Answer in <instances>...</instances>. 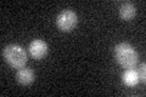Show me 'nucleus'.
I'll list each match as a JSON object with an SVG mask.
<instances>
[{
  "instance_id": "obj_1",
  "label": "nucleus",
  "mask_w": 146,
  "mask_h": 97,
  "mask_svg": "<svg viewBox=\"0 0 146 97\" xmlns=\"http://www.w3.org/2000/svg\"><path fill=\"white\" fill-rule=\"evenodd\" d=\"M115 59L117 63L122 66L123 68H134L139 61V55L135 51V49L131 45L127 44V43H121L116 45L115 50Z\"/></svg>"
},
{
  "instance_id": "obj_2",
  "label": "nucleus",
  "mask_w": 146,
  "mask_h": 97,
  "mask_svg": "<svg viewBox=\"0 0 146 97\" xmlns=\"http://www.w3.org/2000/svg\"><path fill=\"white\" fill-rule=\"evenodd\" d=\"M5 61L10 64L12 68L20 69L23 68L27 63V53L23 48L20 45H9L3 51Z\"/></svg>"
},
{
  "instance_id": "obj_3",
  "label": "nucleus",
  "mask_w": 146,
  "mask_h": 97,
  "mask_svg": "<svg viewBox=\"0 0 146 97\" xmlns=\"http://www.w3.org/2000/svg\"><path fill=\"white\" fill-rule=\"evenodd\" d=\"M78 17L77 13L72 10H63L56 17V26L62 32H70L77 26Z\"/></svg>"
},
{
  "instance_id": "obj_4",
  "label": "nucleus",
  "mask_w": 146,
  "mask_h": 97,
  "mask_svg": "<svg viewBox=\"0 0 146 97\" xmlns=\"http://www.w3.org/2000/svg\"><path fill=\"white\" fill-rule=\"evenodd\" d=\"M29 53L32 57H34L35 59H40L46 56L48 53V45L44 40L35 39L29 44Z\"/></svg>"
},
{
  "instance_id": "obj_5",
  "label": "nucleus",
  "mask_w": 146,
  "mask_h": 97,
  "mask_svg": "<svg viewBox=\"0 0 146 97\" xmlns=\"http://www.w3.org/2000/svg\"><path fill=\"white\" fill-rule=\"evenodd\" d=\"M16 79L22 85H29L34 81V72L29 68H20L16 73Z\"/></svg>"
},
{
  "instance_id": "obj_6",
  "label": "nucleus",
  "mask_w": 146,
  "mask_h": 97,
  "mask_svg": "<svg viewBox=\"0 0 146 97\" xmlns=\"http://www.w3.org/2000/svg\"><path fill=\"white\" fill-rule=\"evenodd\" d=\"M122 80L127 86H135L139 84L140 78L138 74V71H135L134 68H128L122 75Z\"/></svg>"
},
{
  "instance_id": "obj_7",
  "label": "nucleus",
  "mask_w": 146,
  "mask_h": 97,
  "mask_svg": "<svg viewBox=\"0 0 146 97\" xmlns=\"http://www.w3.org/2000/svg\"><path fill=\"white\" fill-rule=\"evenodd\" d=\"M135 13H136L135 6L131 3H124L119 7V16L124 21H130L131 18H134Z\"/></svg>"
},
{
  "instance_id": "obj_8",
  "label": "nucleus",
  "mask_w": 146,
  "mask_h": 97,
  "mask_svg": "<svg viewBox=\"0 0 146 97\" xmlns=\"http://www.w3.org/2000/svg\"><path fill=\"white\" fill-rule=\"evenodd\" d=\"M145 68H146V64L143 63L140 66L139 68V71H138V74H139V78H140V80L141 82H145L146 81V74H145Z\"/></svg>"
}]
</instances>
